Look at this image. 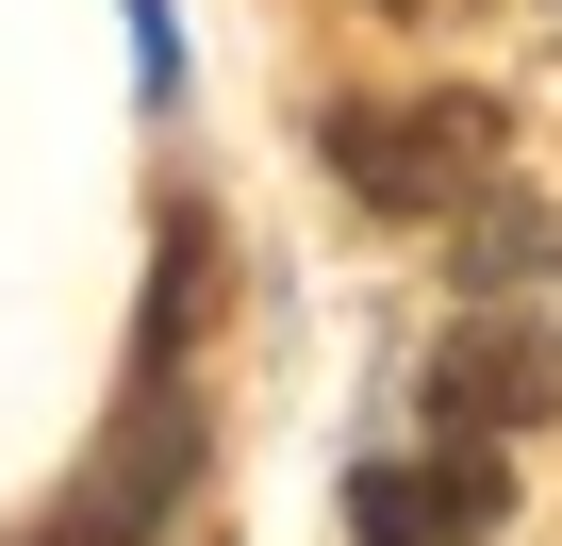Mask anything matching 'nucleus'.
<instances>
[{"instance_id":"obj_3","label":"nucleus","mask_w":562,"mask_h":546,"mask_svg":"<svg viewBox=\"0 0 562 546\" xmlns=\"http://www.w3.org/2000/svg\"><path fill=\"white\" fill-rule=\"evenodd\" d=\"M496 513H513V464H496L480 431L430 447V464H364V480H348V530H364V546H480Z\"/></svg>"},{"instance_id":"obj_6","label":"nucleus","mask_w":562,"mask_h":546,"mask_svg":"<svg viewBox=\"0 0 562 546\" xmlns=\"http://www.w3.org/2000/svg\"><path fill=\"white\" fill-rule=\"evenodd\" d=\"M199 299H215V232L182 215V232H166V282H149V365H182V348H199Z\"/></svg>"},{"instance_id":"obj_2","label":"nucleus","mask_w":562,"mask_h":546,"mask_svg":"<svg viewBox=\"0 0 562 546\" xmlns=\"http://www.w3.org/2000/svg\"><path fill=\"white\" fill-rule=\"evenodd\" d=\"M430 431H562V332L529 299H480L447 348H430Z\"/></svg>"},{"instance_id":"obj_4","label":"nucleus","mask_w":562,"mask_h":546,"mask_svg":"<svg viewBox=\"0 0 562 546\" xmlns=\"http://www.w3.org/2000/svg\"><path fill=\"white\" fill-rule=\"evenodd\" d=\"M182 464H199V398H182V365H149L133 414H116V447H100V480H83V546L149 530V513L182 497Z\"/></svg>"},{"instance_id":"obj_7","label":"nucleus","mask_w":562,"mask_h":546,"mask_svg":"<svg viewBox=\"0 0 562 546\" xmlns=\"http://www.w3.org/2000/svg\"><path fill=\"white\" fill-rule=\"evenodd\" d=\"M381 18H447V0H381Z\"/></svg>"},{"instance_id":"obj_5","label":"nucleus","mask_w":562,"mask_h":546,"mask_svg":"<svg viewBox=\"0 0 562 546\" xmlns=\"http://www.w3.org/2000/svg\"><path fill=\"white\" fill-rule=\"evenodd\" d=\"M546 265H562V215L513 199V182H480L463 199V299H513V282H546Z\"/></svg>"},{"instance_id":"obj_1","label":"nucleus","mask_w":562,"mask_h":546,"mask_svg":"<svg viewBox=\"0 0 562 546\" xmlns=\"http://www.w3.org/2000/svg\"><path fill=\"white\" fill-rule=\"evenodd\" d=\"M496 149H513V116H496L480 83L348 100V116H331V166H348V199H381V215H463V199L496 182Z\"/></svg>"}]
</instances>
